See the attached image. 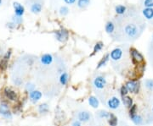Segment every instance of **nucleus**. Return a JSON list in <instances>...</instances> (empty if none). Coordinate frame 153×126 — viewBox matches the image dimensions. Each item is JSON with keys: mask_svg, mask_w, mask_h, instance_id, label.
I'll return each mask as SVG.
<instances>
[{"mask_svg": "<svg viewBox=\"0 0 153 126\" xmlns=\"http://www.w3.org/2000/svg\"><path fill=\"white\" fill-rule=\"evenodd\" d=\"M8 62H9V61H7V60L2 58V60H1V62H0V68L2 69V70H5L7 69V67H8Z\"/></svg>", "mask_w": 153, "mask_h": 126, "instance_id": "nucleus-27", "label": "nucleus"}, {"mask_svg": "<svg viewBox=\"0 0 153 126\" xmlns=\"http://www.w3.org/2000/svg\"><path fill=\"white\" fill-rule=\"evenodd\" d=\"M125 86L127 89V92L130 93H138L140 89V84L135 80H128Z\"/></svg>", "mask_w": 153, "mask_h": 126, "instance_id": "nucleus-2", "label": "nucleus"}, {"mask_svg": "<svg viewBox=\"0 0 153 126\" xmlns=\"http://www.w3.org/2000/svg\"><path fill=\"white\" fill-rule=\"evenodd\" d=\"M8 27H9V28H14V27H15V24L14 22L9 23V24H8Z\"/></svg>", "mask_w": 153, "mask_h": 126, "instance_id": "nucleus-39", "label": "nucleus"}, {"mask_svg": "<svg viewBox=\"0 0 153 126\" xmlns=\"http://www.w3.org/2000/svg\"><path fill=\"white\" fill-rule=\"evenodd\" d=\"M1 3H2V0H0V5H1Z\"/></svg>", "mask_w": 153, "mask_h": 126, "instance_id": "nucleus-40", "label": "nucleus"}, {"mask_svg": "<svg viewBox=\"0 0 153 126\" xmlns=\"http://www.w3.org/2000/svg\"><path fill=\"white\" fill-rule=\"evenodd\" d=\"M90 3V0H78L77 1V6L80 9H84L88 7Z\"/></svg>", "mask_w": 153, "mask_h": 126, "instance_id": "nucleus-21", "label": "nucleus"}, {"mask_svg": "<svg viewBox=\"0 0 153 126\" xmlns=\"http://www.w3.org/2000/svg\"><path fill=\"white\" fill-rule=\"evenodd\" d=\"M34 88H35V86L33 84H32V83H27L26 86H25V90L27 92H29L34 91Z\"/></svg>", "mask_w": 153, "mask_h": 126, "instance_id": "nucleus-30", "label": "nucleus"}, {"mask_svg": "<svg viewBox=\"0 0 153 126\" xmlns=\"http://www.w3.org/2000/svg\"><path fill=\"white\" fill-rule=\"evenodd\" d=\"M38 111L41 113H45L49 111V105L47 103H43L41 105H39L38 107Z\"/></svg>", "mask_w": 153, "mask_h": 126, "instance_id": "nucleus-23", "label": "nucleus"}, {"mask_svg": "<svg viewBox=\"0 0 153 126\" xmlns=\"http://www.w3.org/2000/svg\"><path fill=\"white\" fill-rule=\"evenodd\" d=\"M109 57H110V54H106L103 58H102L101 60L99 62V64H98V66H97V68L99 69V68H101L102 66H104V65H105V64L107 63V61L109 60Z\"/></svg>", "mask_w": 153, "mask_h": 126, "instance_id": "nucleus-25", "label": "nucleus"}, {"mask_svg": "<svg viewBox=\"0 0 153 126\" xmlns=\"http://www.w3.org/2000/svg\"><path fill=\"white\" fill-rule=\"evenodd\" d=\"M30 10L33 14H39L42 10V4L38 2H34L31 4Z\"/></svg>", "mask_w": 153, "mask_h": 126, "instance_id": "nucleus-12", "label": "nucleus"}, {"mask_svg": "<svg viewBox=\"0 0 153 126\" xmlns=\"http://www.w3.org/2000/svg\"><path fill=\"white\" fill-rule=\"evenodd\" d=\"M42 92H39V91H37V90H34L32 92H30L29 94V97H30V100L32 101L33 103H36L39 101L42 97Z\"/></svg>", "mask_w": 153, "mask_h": 126, "instance_id": "nucleus-8", "label": "nucleus"}, {"mask_svg": "<svg viewBox=\"0 0 153 126\" xmlns=\"http://www.w3.org/2000/svg\"><path fill=\"white\" fill-rule=\"evenodd\" d=\"M40 61L44 65H50V64H51V63L53 62V56L51 54H49V53L44 54L41 57Z\"/></svg>", "mask_w": 153, "mask_h": 126, "instance_id": "nucleus-13", "label": "nucleus"}, {"mask_svg": "<svg viewBox=\"0 0 153 126\" xmlns=\"http://www.w3.org/2000/svg\"><path fill=\"white\" fill-rule=\"evenodd\" d=\"M144 5L146 8H153V0H145Z\"/></svg>", "mask_w": 153, "mask_h": 126, "instance_id": "nucleus-33", "label": "nucleus"}, {"mask_svg": "<svg viewBox=\"0 0 153 126\" xmlns=\"http://www.w3.org/2000/svg\"><path fill=\"white\" fill-rule=\"evenodd\" d=\"M105 85H106V80L103 76H97L94 80V86L97 89H103L105 86Z\"/></svg>", "mask_w": 153, "mask_h": 126, "instance_id": "nucleus-7", "label": "nucleus"}, {"mask_svg": "<svg viewBox=\"0 0 153 126\" xmlns=\"http://www.w3.org/2000/svg\"><path fill=\"white\" fill-rule=\"evenodd\" d=\"M89 103L94 108H97L99 107V100L95 97H94V96H91L89 98Z\"/></svg>", "mask_w": 153, "mask_h": 126, "instance_id": "nucleus-18", "label": "nucleus"}, {"mask_svg": "<svg viewBox=\"0 0 153 126\" xmlns=\"http://www.w3.org/2000/svg\"><path fill=\"white\" fill-rule=\"evenodd\" d=\"M130 53H131L132 60L134 64H140L144 61V57L139 51H137L136 49H132Z\"/></svg>", "mask_w": 153, "mask_h": 126, "instance_id": "nucleus-5", "label": "nucleus"}, {"mask_svg": "<svg viewBox=\"0 0 153 126\" xmlns=\"http://www.w3.org/2000/svg\"><path fill=\"white\" fill-rule=\"evenodd\" d=\"M127 93H128V92H127V89L126 88V86H122L121 87V95L123 97H124V96H127Z\"/></svg>", "mask_w": 153, "mask_h": 126, "instance_id": "nucleus-35", "label": "nucleus"}, {"mask_svg": "<svg viewBox=\"0 0 153 126\" xmlns=\"http://www.w3.org/2000/svg\"><path fill=\"white\" fill-rule=\"evenodd\" d=\"M54 36L56 38V40H58L60 42H64L67 40L68 38V32L66 30H60V31H56L54 32Z\"/></svg>", "mask_w": 153, "mask_h": 126, "instance_id": "nucleus-4", "label": "nucleus"}, {"mask_svg": "<svg viewBox=\"0 0 153 126\" xmlns=\"http://www.w3.org/2000/svg\"><path fill=\"white\" fill-rule=\"evenodd\" d=\"M152 111H153V107H152Z\"/></svg>", "mask_w": 153, "mask_h": 126, "instance_id": "nucleus-41", "label": "nucleus"}, {"mask_svg": "<svg viewBox=\"0 0 153 126\" xmlns=\"http://www.w3.org/2000/svg\"><path fill=\"white\" fill-rule=\"evenodd\" d=\"M115 10H116V13L118 14V15H123L126 12V7L123 6V5H117L116 6L115 8Z\"/></svg>", "mask_w": 153, "mask_h": 126, "instance_id": "nucleus-24", "label": "nucleus"}, {"mask_svg": "<svg viewBox=\"0 0 153 126\" xmlns=\"http://www.w3.org/2000/svg\"><path fill=\"white\" fill-rule=\"evenodd\" d=\"M123 103L125 107H131L133 106V99L130 97L124 96V97H123Z\"/></svg>", "mask_w": 153, "mask_h": 126, "instance_id": "nucleus-19", "label": "nucleus"}, {"mask_svg": "<svg viewBox=\"0 0 153 126\" xmlns=\"http://www.w3.org/2000/svg\"><path fill=\"white\" fill-rule=\"evenodd\" d=\"M107 104H108V107L110 108H111V109H117L120 106V100L117 97H111V98H110L108 100Z\"/></svg>", "mask_w": 153, "mask_h": 126, "instance_id": "nucleus-11", "label": "nucleus"}, {"mask_svg": "<svg viewBox=\"0 0 153 126\" xmlns=\"http://www.w3.org/2000/svg\"><path fill=\"white\" fill-rule=\"evenodd\" d=\"M15 84L16 86H21V85L22 84V80H21V79H20V78L16 79V80H15Z\"/></svg>", "mask_w": 153, "mask_h": 126, "instance_id": "nucleus-36", "label": "nucleus"}, {"mask_svg": "<svg viewBox=\"0 0 153 126\" xmlns=\"http://www.w3.org/2000/svg\"><path fill=\"white\" fill-rule=\"evenodd\" d=\"M103 43L102 42H97L96 44H95V48H94V53H95V52H98L99 51H101L103 48Z\"/></svg>", "mask_w": 153, "mask_h": 126, "instance_id": "nucleus-28", "label": "nucleus"}, {"mask_svg": "<svg viewBox=\"0 0 153 126\" xmlns=\"http://www.w3.org/2000/svg\"><path fill=\"white\" fill-rule=\"evenodd\" d=\"M130 119H132V121L136 125H142L143 123V119H142V117L139 114H134L133 116H130Z\"/></svg>", "mask_w": 153, "mask_h": 126, "instance_id": "nucleus-16", "label": "nucleus"}, {"mask_svg": "<svg viewBox=\"0 0 153 126\" xmlns=\"http://www.w3.org/2000/svg\"><path fill=\"white\" fill-rule=\"evenodd\" d=\"M72 126H81V123H80V121H74L73 123H72Z\"/></svg>", "mask_w": 153, "mask_h": 126, "instance_id": "nucleus-38", "label": "nucleus"}, {"mask_svg": "<svg viewBox=\"0 0 153 126\" xmlns=\"http://www.w3.org/2000/svg\"><path fill=\"white\" fill-rule=\"evenodd\" d=\"M13 22L15 24V25H19L22 22V18L21 17H18V16H15L13 18Z\"/></svg>", "mask_w": 153, "mask_h": 126, "instance_id": "nucleus-31", "label": "nucleus"}, {"mask_svg": "<svg viewBox=\"0 0 153 126\" xmlns=\"http://www.w3.org/2000/svg\"><path fill=\"white\" fill-rule=\"evenodd\" d=\"M110 56L113 61H118L119 59H121L123 56V50L121 48H115L114 50L111 52Z\"/></svg>", "mask_w": 153, "mask_h": 126, "instance_id": "nucleus-9", "label": "nucleus"}, {"mask_svg": "<svg viewBox=\"0 0 153 126\" xmlns=\"http://www.w3.org/2000/svg\"><path fill=\"white\" fill-rule=\"evenodd\" d=\"M0 115L8 119H10L12 118V114L9 109V105L6 102H2L0 104Z\"/></svg>", "mask_w": 153, "mask_h": 126, "instance_id": "nucleus-3", "label": "nucleus"}, {"mask_svg": "<svg viewBox=\"0 0 153 126\" xmlns=\"http://www.w3.org/2000/svg\"><path fill=\"white\" fill-rule=\"evenodd\" d=\"M60 82L61 85L66 86L68 82V74L67 73H63L60 77Z\"/></svg>", "mask_w": 153, "mask_h": 126, "instance_id": "nucleus-22", "label": "nucleus"}, {"mask_svg": "<svg viewBox=\"0 0 153 126\" xmlns=\"http://www.w3.org/2000/svg\"><path fill=\"white\" fill-rule=\"evenodd\" d=\"M13 7H14V9H15V16H18V17H21L24 13H25V8L22 4L17 3V2H15L13 3Z\"/></svg>", "mask_w": 153, "mask_h": 126, "instance_id": "nucleus-6", "label": "nucleus"}, {"mask_svg": "<svg viewBox=\"0 0 153 126\" xmlns=\"http://www.w3.org/2000/svg\"><path fill=\"white\" fill-rule=\"evenodd\" d=\"M124 31L126 33L127 36L129 37H135L137 35H138V31H139V29L136 25L134 24H128L125 26L124 28Z\"/></svg>", "mask_w": 153, "mask_h": 126, "instance_id": "nucleus-1", "label": "nucleus"}, {"mask_svg": "<svg viewBox=\"0 0 153 126\" xmlns=\"http://www.w3.org/2000/svg\"><path fill=\"white\" fill-rule=\"evenodd\" d=\"M65 2H66V3H67V4H73L75 2H76V0H64Z\"/></svg>", "mask_w": 153, "mask_h": 126, "instance_id": "nucleus-37", "label": "nucleus"}, {"mask_svg": "<svg viewBox=\"0 0 153 126\" xmlns=\"http://www.w3.org/2000/svg\"><path fill=\"white\" fill-rule=\"evenodd\" d=\"M68 12H69V9H68V8L66 7V6H63V7H61V8L60 9V14L61 15H66L68 14Z\"/></svg>", "mask_w": 153, "mask_h": 126, "instance_id": "nucleus-29", "label": "nucleus"}, {"mask_svg": "<svg viewBox=\"0 0 153 126\" xmlns=\"http://www.w3.org/2000/svg\"><path fill=\"white\" fill-rule=\"evenodd\" d=\"M136 109H137V107H136V105H133V106L130 107V111H129V116H133V115L136 114Z\"/></svg>", "mask_w": 153, "mask_h": 126, "instance_id": "nucleus-32", "label": "nucleus"}, {"mask_svg": "<svg viewBox=\"0 0 153 126\" xmlns=\"http://www.w3.org/2000/svg\"><path fill=\"white\" fill-rule=\"evenodd\" d=\"M99 115H100L101 118H106V119H108L109 116H110V113H108L106 111H101V112H100Z\"/></svg>", "mask_w": 153, "mask_h": 126, "instance_id": "nucleus-34", "label": "nucleus"}, {"mask_svg": "<svg viewBox=\"0 0 153 126\" xmlns=\"http://www.w3.org/2000/svg\"><path fill=\"white\" fill-rule=\"evenodd\" d=\"M4 94H5V97L10 101H16L17 100V94L9 87H6L4 89Z\"/></svg>", "mask_w": 153, "mask_h": 126, "instance_id": "nucleus-10", "label": "nucleus"}, {"mask_svg": "<svg viewBox=\"0 0 153 126\" xmlns=\"http://www.w3.org/2000/svg\"><path fill=\"white\" fill-rule=\"evenodd\" d=\"M145 85L146 87L149 90H153V80H146L145 81Z\"/></svg>", "mask_w": 153, "mask_h": 126, "instance_id": "nucleus-26", "label": "nucleus"}, {"mask_svg": "<svg viewBox=\"0 0 153 126\" xmlns=\"http://www.w3.org/2000/svg\"><path fill=\"white\" fill-rule=\"evenodd\" d=\"M108 123L111 126H117V123H118L117 118L113 113H110V116L108 118Z\"/></svg>", "mask_w": 153, "mask_h": 126, "instance_id": "nucleus-17", "label": "nucleus"}, {"mask_svg": "<svg viewBox=\"0 0 153 126\" xmlns=\"http://www.w3.org/2000/svg\"><path fill=\"white\" fill-rule=\"evenodd\" d=\"M143 15L147 20H152L153 18V9L152 8H146L143 9Z\"/></svg>", "mask_w": 153, "mask_h": 126, "instance_id": "nucleus-15", "label": "nucleus"}, {"mask_svg": "<svg viewBox=\"0 0 153 126\" xmlns=\"http://www.w3.org/2000/svg\"><path fill=\"white\" fill-rule=\"evenodd\" d=\"M105 29V31H106L108 34H111V33H112V32L114 31L115 25H114V24H113L111 21H109V22L106 23Z\"/></svg>", "mask_w": 153, "mask_h": 126, "instance_id": "nucleus-20", "label": "nucleus"}, {"mask_svg": "<svg viewBox=\"0 0 153 126\" xmlns=\"http://www.w3.org/2000/svg\"><path fill=\"white\" fill-rule=\"evenodd\" d=\"M78 119L81 122H87L90 119V114L88 112H81L78 113Z\"/></svg>", "mask_w": 153, "mask_h": 126, "instance_id": "nucleus-14", "label": "nucleus"}]
</instances>
